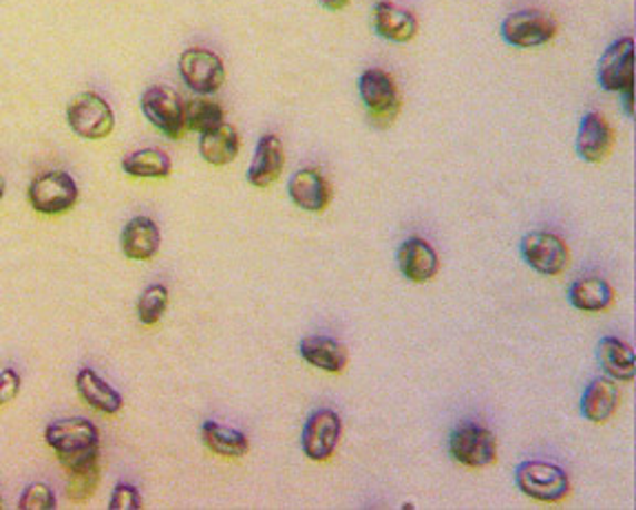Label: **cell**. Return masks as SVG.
Listing matches in <instances>:
<instances>
[{"label": "cell", "instance_id": "1", "mask_svg": "<svg viewBox=\"0 0 636 510\" xmlns=\"http://www.w3.org/2000/svg\"><path fill=\"white\" fill-rule=\"evenodd\" d=\"M47 444L56 451L67 473L100 462V433L87 418H62L47 426Z\"/></svg>", "mask_w": 636, "mask_h": 510}, {"label": "cell", "instance_id": "2", "mask_svg": "<svg viewBox=\"0 0 636 510\" xmlns=\"http://www.w3.org/2000/svg\"><path fill=\"white\" fill-rule=\"evenodd\" d=\"M515 484L517 489L537 502L557 504L570 496V478L568 473L544 460H528L515 469Z\"/></svg>", "mask_w": 636, "mask_h": 510}, {"label": "cell", "instance_id": "3", "mask_svg": "<svg viewBox=\"0 0 636 510\" xmlns=\"http://www.w3.org/2000/svg\"><path fill=\"white\" fill-rule=\"evenodd\" d=\"M80 190L76 179L65 170L38 175L27 190L29 206L40 215H62L78 204Z\"/></svg>", "mask_w": 636, "mask_h": 510}, {"label": "cell", "instance_id": "4", "mask_svg": "<svg viewBox=\"0 0 636 510\" xmlns=\"http://www.w3.org/2000/svg\"><path fill=\"white\" fill-rule=\"evenodd\" d=\"M449 453L469 469H485L498 460L496 433L478 422H462L451 433Z\"/></svg>", "mask_w": 636, "mask_h": 510}, {"label": "cell", "instance_id": "5", "mask_svg": "<svg viewBox=\"0 0 636 510\" xmlns=\"http://www.w3.org/2000/svg\"><path fill=\"white\" fill-rule=\"evenodd\" d=\"M67 125L85 139H105L116 128V114L102 96L85 91L69 102Z\"/></svg>", "mask_w": 636, "mask_h": 510}, {"label": "cell", "instance_id": "6", "mask_svg": "<svg viewBox=\"0 0 636 510\" xmlns=\"http://www.w3.org/2000/svg\"><path fill=\"white\" fill-rule=\"evenodd\" d=\"M179 73L184 85L197 96H211L226 82V67L222 58L206 47H190L179 58Z\"/></svg>", "mask_w": 636, "mask_h": 510}, {"label": "cell", "instance_id": "7", "mask_svg": "<svg viewBox=\"0 0 636 510\" xmlns=\"http://www.w3.org/2000/svg\"><path fill=\"white\" fill-rule=\"evenodd\" d=\"M141 114L146 120L162 130L168 139H182L186 133L184 122V100L179 98L177 91L164 85L148 87L139 100Z\"/></svg>", "mask_w": 636, "mask_h": 510}, {"label": "cell", "instance_id": "8", "mask_svg": "<svg viewBox=\"0 0 636 510\" xmlns=\"http://www.w3.org/2000/svg\"><path fill=\"white\" fill-rule=\"evenodd\" d=\"M557 33V22L539 9L512 11L502 22V38L517 49H535L548 45Z\"/></svg>", "mask_w": 636, "mask_h": 510}, {"label": "cell", "instance_id": "9", "mask_svg": "<svg viewBox=\"0 0 636 510\" xmlns=\"http://www.w3.org/2000/svg\"><path fill=\"white\" fill-rule=\"evenodd\" d=\"M359 91L374 122L391 125L395 116L400 114V107H402L400 91L391 73H387L384 69H368L359 78Z\"/></svg>", "mask_w": 636, "mask_h": 510}, {"label": "cell", "instance_id": "10", "mask_svg": "<svg viewBox=\"0 0 636 510\" xmlns=\"http://www.w3.org/2000/svg\"><path fill=\"white\" fill-rule=\"evenodd\" d=\"M343 435V420L332 409L314 411L301 433V449L312 462H325L336 453Z\"/></svg>", "mask_w": 636, "mask_h": 510}, {"label": "cell", "instance_id": "11", "mask_svg": "<svg viewBox=\"0 0 636 510\" xmlns=\"http://www.w3.org/2000/svg\"><path fill=\"white\" fill-rule=\"evenodd\" d=\"M521 256L524 261L544 276H557L561 274L568 263H570V251L566 246V242L555 235V233H546V231H532L521 239Z\"/></svg>", "mask_w": 636, "mask_h": 510}, {"label": "cell", "instance_id": "12", "mask_svg": "<svg viewBox=\"0 0 636 510\" xmlns=\"http://www.w3.org/2000/svg\"><path fill=\"white\" fill-rule=\"evenodd\" d=\"M599 85L604 91L622 94L635 87V40L630 36L613 42L599 60Z\"/></svg>", "mask_w": 636, "mask_h": 510}, {"label": "cell", "instance_id": "13", "mask_svg": "<svg viewBox=\"0 0 636 510\" xmlns=\"http://www.w3.org/2000/svg\"><path fill=\"white\" fill-rule=\"evenodd\" d=\"M292 204L305 213H323L332 204V184L319 168H301L287 182Z\"/></svg>", "mask_w": 636, "mask_h": 510}, {"label": "cell", "instance_id": "14", "mask_svg": "<svg viewBox=\"0 0 636 510\" xmlns=\"http://www.w3.org/2000/svg\"><path fill=\"white\" fill-rule=\"evenodd\" d=\"M613 144L615 130L610 122L597 111L586 114L577 133V155L588 164H601L610 155Z\"/></svg>", "mask_w": 636, "mask_h": 510}, {"label": "cell", "instance_id": "15", "mask_svg": "<svg viewBox=\"0 0 636 510\" xmlns=\"http://www.w3.org/2000/svg\"><path fill=\"white\" fill-rule=\"evenodd\" d=\"M374 31L389 42H411L418 33V18L413 11L402 9L389 0H379L372 9Z\"/></svg>", "mask_w": 636, "mask_h": 510}, {"label": "cell", "instance_id": "16", "mask_svg": "<svg viewBox=\"0 0 636 510\" xmlns=\"http://www.w3.org/2000/svg\"><path fill=\"white\" fill-rule=\"evenodd\" d=\"M285 168V150L278 135L267 133L256 144L253 161L248 166V182L256 188L272 186Z\"/></svg>", "mask_w": 636, "mask_h": 510}, {"label": "cell", "instance_id": "17", "mask_svg": "<svg viewBox=\"0 0 636 510\" xmlns=\"http://www.w3.org/2000/svg\"><path fill=\"white\" fill-rule=\"evenodd\" d=\"M398 267L413 283L431 281L440 269V258L433 246L420 237H411L398 248Z\"/></svg>", "mask_w": 636, "mask_h": 510}, {"label": "cell", "instance_id": "18", "mask_svg": "<svg viewBox=\"0 0 636 510\" xmlns=\"http://www.w3.org/2000/svg\"><path fill=\"white\" fill-rule=\"evenodd\" d=\"M301 359L327 374H341L348 367V347L330 336H307L299 345Z\"/></svg>", "mask_w": 636, "mask_h": 510}, {"label": "cell", "instance_id": "19", "mask_svg": "<svg viewBox=\"0 0 636 510\" xmlns=\"http://www.w3.org/2000/svg\"><path fill=\"white\" fill-rule=\"evenodd\" d=\"M123 253L130 261H148L159 253L162 233L150 217H133L120 235Z\"/></svg>", "mask_w": 636, "mask_h": 510}, {"label": "cell", "instance_id": "20", "mask_svg": "<svg viewBox=\"0 0 636 510\" xmlns=\"http://www.w3.org/2000/svg\"><path fill=\"white\" fill-rule=\"evenodd\" d=\"M568 301L581 312H606L615 303V290L601 276H584L570 285Z\"/></svg>", "mask_w": 636, "mask_h": 510}, {"label": "cell", "instance_id": "21", "mask_svg": "<svg viewBox=\"0 0 636 510\" xmlns=\"http://www.w3.org/2000/svg\"><path fill=\"white\" fill-rule=\"evenodd\" d=\"M619 389L610 379H595L584 389L581 413L590 422H606L619 409Z\"/></svg>", "mask_w": 636, "mask_h": 510}, {"label": "cell", "instance_id": "22", "mask_svg": "<svg viewBox=\"0 0 636 510\" xmlns=\"http://www.w3.org/2000/svg\"><path fill=\"white\" fill-rule=\"evenodd\" d=\"M76 389L80 393V398L102 411V413H118L123 409V395L114 384L107 383L105 379H100L94 370H80V374L76 376Z\"/></svg>", "mask_w": 636, "mask_h": 510}, {"label": "cell", "instance_id": "23", "mask_svg": "<svg viewBox=\"0 0 636 510\" xmlns=\"http://www.w3.org/2000/svg\"><path fill=\"white\" fill-rule=\"evenodd\" d=\"M597 352H599V363L610 379L619 383L635 381V352L626 341L617 336H606L601 339Z\"/></svg>", "mask_w": 636, "mask_h": 510}, {"label": "cell", "instance_id": "24", "mask_svg": "<svg viewBox=\"0 0 636 510\" xmlns=\"http://www.w3.org/2000/svg\"><path fill=\"white\" fill-rule=\"evenodd\" d=\"M242 148V137L237 128L222 125L217 130L199 135V155L213 166H226L237 159Z\"/></svg>", "mask_w": 636, "mask_h": 510}, {"label": "cell", "instance_id": "25", "mask_svg": "<svg viewBox=\"0 0 636 510\" xmlns=\"http://www.w3.org/2000/svg\"><path fill=\"white\" fill-rule=\"evenodd\" d=\"M202 440L213 453L222 458H244L251 451V440L246 433L215 420H206L202 424Z\"/></svg>", "mask_w": 636, "mask_h": 510}, {"label": "cell", "instance_id": "26", "mask_svg": "<svg viewBox=\"0 0 636 510\" xmlns=\"http://www.w3.org/2000/svg\"><path fill=\"white\" fill-rule=\"evenodd\" d=\"M123 170L137 179H166L173 173V161L162 148H141L123 159Z\"/></svg>", "mask_w": 636, "mask_h": 510}, {"label": "cell", "instance_id": "27", "mask_svg": "<svg viewBox=\"0 0 636 510\" xmlns=\"http://www.w3.org/2000/svg\"><path fill=\"white\" fill-rule=\"evenodd\" d=\"M184 122L186 130H195L199 135L217 130L222 125H226V114L222 105L206 100V98H195L190 102H184Z\"/></svg>", "mask_w": 636, "mask_h": 510}, {"label": "cell", "instance_id": "28", "mask_svg": "<svg viewBox=\"0 0 636 510\" xmlns=\"http://www.w3.org/2000/svg\"><path fill=\"white\" fill-rule=\"evenodd\" d=\"M166 307H168V290H166V285H159V283L148 285L141 292L139 301H137V318L144 325H155L164 316Z\"/></svg>", "mask_w": 636, "mask_h": 510}, {"label": "cell", "instance_id": "29", "mask_svg": "<svg viewBox=\"0 0 636 510\" xmlns=\"http://www.w3.org/2000/svg\"><path fill=\"white\" fill-rule=\"evenodd\" d=\"M98 484H100V462L85 467L80 471H71L69 482H67V493L71 500L85 502L96 493Z\"/></svg>", "mask_w": 636, "mask_h": 510}, {"label": "cell", "instance_id": "30", "mask_svg": "<svg viewBox=\"0 0 636 510\" xmlns=\"http://www.w3.org/2000/svg\"><path fill=\"white\" fill-rule=\"evenodd\" d=\"M20 510H51L56 509V496L49 484L45 482H33L29 484L18 502Z\"/></svg>", "mask_w": 636, "mask_h": 510}, {"label": "cell", "instance_id": "31", "mask_svg": "<svg viewBox=\"0 0 636 510\" xmlns=\"http://www.w3.org/2000/svg\"><path fill=\"white\" fill-rule=\"evenodd\" d=\"M111 510H139L141 509V496L135 487L130 484H118L111 493V502H109Z\"/></svg>", "mask_w": 636, "mask_h": 510}, {"label": "cell", "instance_id": "32", "mask_svg": "<svg viewBox=\"0 0 636 510\" xmlns=\"http://www.w3.org/2000/svg\"><path fill=\"white\" fill-rule=\"evenodd\" d=\"M20 391V374L16 370H2L0 372V406L11 402Z\"/></svg>", "mask_w": 636, "mask_h": 510}, {"label": "cell", "instance_id": "33", "mask_svg": "<svg viewBox=\"0 0 636 510\" xmlns=\"http://www.w3.org/2000/svg\"><path fill=\"white\" fill-rule=\"evenodd\" d=\"M633 94H635V87H630V89H624L619 96L624 98V109H626V114H628V118H633L635 116V107H633Z\"/></svg>", "mask_w": 636, "mask_h": 510}, {"label": "cell", "instance_id": "34", "mask_svg": "<svg viewBox=\"0 0 636 510\" xmlns=\"http://www.w3.org/2000/svg\"><path fill=\"white\" fill-rule=\"evenodd\" d=\"M325 9H330V11H341V9H345L352 0H319Z\"/></svg>", "mask_w": 636, "mask_h": 510}, {"label": "cell", "instance_id": "35", "mask_svg": "<svg viewBox=\"0 0 636 510\" xmlns=\"http://www.w3.org/2000/svg\"><path fill=\"white\" fill-rule=\"evenodd\" d=\"M4 190H7V184H4V177L0 175V199L4 197Z\"/></svg>", "mask_w": 636, "mask_h": 510}, {"label": "cell", "instance_id": "36", "mask_svg": "<svg viewBox=\"0 0 636 510\" xmlns=\"http://www.w3.org/2000/svg\"><path fill=\"white\" fill-rule=\"evenodd\" d=\"M0 509H2V500H0Z\"/></svg>", "mask_w": 636, "mask_h": 510}]
</instances>
